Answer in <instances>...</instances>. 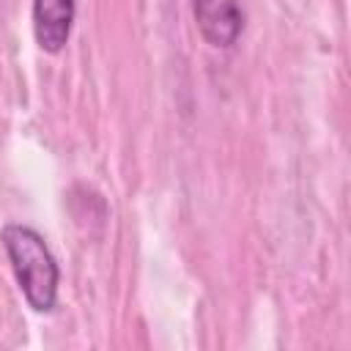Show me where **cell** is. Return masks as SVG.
<instances>
[{"label":"cell","instance_id":"1","mask_svg":"<svg viewBox=\"0 0 351 351\" xmlns=\"http://www.w3.org/2000/svg\"><path fill=\"white\" fill-rule=\"evenodd\" d=\"M3 247L11 258L16 282L36 313H49L58 302V280L60 269L52 258L44 236L30 225H5L3 228Z\"/></svg>","mask_w":351,"mask_h":351},{"label":"cell","instance_id":"2","mask_svg":"<svg viewBox=\"0 0 351 351\" xmlns=\"http://www.w3.org/2000/svg\"><path fill=\"white\" fill-rule=\"evenodd\" d=\"M192 14L211 47H230L244 27V11L236 0H192Z\"/></svg>","mask_w":351,"mask_h":351},{"label":"cell","instance_id":"3","mask_svg":"<svg viewBox=\"0 0 351 351\" xmlns=\"http://www.w3.org/2000/svg\"><path fill=\"white\" fill-rule=\"evenodd\" d=\"M74 0H33V33L44 52H60L71 36Z\"/></svg>","mask_w":351,"mask_h":351}]
</instances>
